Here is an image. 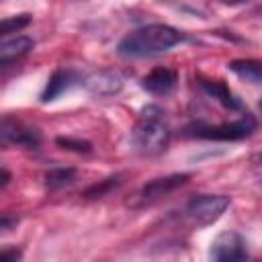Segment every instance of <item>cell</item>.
<instances>
[{
  "instance_id": "cell-21",
  "label": "cell",
  "mask_w": 262,
  "mask_h": 262,
  "mask_svg": "<svg viewBox=\"0 0 262 262\" xmlns=\"http://www.w3.org/2000/svg\"><path fill=\"white\" fill-rule=\"evenodd\" d=\"M260 111H262V100H260Z\"/></svg>"
},
{
  "instance_id": "cell-6",
  "label": "cell",
  "mask_w": 262,
  "mask_h": 262,
  "mask_svg": "<svg viewBox=\"0 0 262 262\" xmlns=\"http://www.w3.org/2000/svg\"><path fill=\"white\" fill-rule=\"evenodd\" d=\"M0 135H2V141L4 143H10V145L23 147V149H39V145H41V133H39V129L29 127L23 121L12 119L8 115L0 123Z\"/></svg>"
},
{
  "instance_id": "cell-13",
  "label": "cell",
  "mask_w": 262,
  "mask_h": 262,
  "mask_svg": "<svg viewBox=\"0 0 262 262\" xmlns=\"http://www.w3.org/2000/svg\"><path fill=\"white\" fill-rule=\"evenodd\" d=\"M229 70L250 84H262V61L256 59H235L229 63Z\"/></svg>"
},
{
  "instance_id": "cell-11",
  "label": "cell",
  "mask_w": 262,
  "mask_h": 262,
  "mask_svg": "<svg viewBox=\"0 0 262 262\" xmlns=\"http://www.w3.org/2000/svg\"><path fill=\"white\" fill-rule=\"evenodd\" d=\"M33 39L31 37H25V35H16L12 39H4L0 43V63L2 66H8L10 61L27 55L31 49H33Z\"/></svg>"
},
{
  "instance_id": "cell-7",
  "label": "cell",
  "mask_w": 262,
  "mask_h": 262,
  "mask_svg": "<svg viewBox=\"0 0 262 262\" xmlns=\"http://www.w3.org/2000/svg\"><path fill=\"white\" fill-rule=\"evenodd\" d=\"M186 180H188V174H170V176H164V178H154L139 190V201L143 205L154 203V201L166 196L168 192L180 188L182 184H186Z\"/></svg>"
},
{
  "instance_id": "cell-17",
  "label": "cell",
  "mask_w": 262,
  "mask_h": 262,
  "mask_svg": "<svg viewBox=\"0 0 262 262\" xmlns=\"http://www.w3.org/2000/svg\"><path fill=\"white\" fill-rule=\"evenodd\" d=\"M55 143L61 145V149H70V151H76V154H90V151H92V143H90V141H84V139L57 137Z\"/></svg>"
},
{
  "instance_id": "cell-9",
  "label": "cell",
  "mask_w": 262,
  "mask_h": 262,
  "mask_svg": "<svg viewBox=\"0 0 262 262\" xmlns=\"http://www.w3.org/2000/svg\"><path fill=\"white\" fill-rule=\"evenodd\" d=\"M178 82V76L174 70L170 68H156L151 70L149 74H145L141 78V88L147 90L149 94H158V96H164V94H170L174 90Z\"/></svg>"
},
{
  "instance_id": "cell-16",
  "label": "cell",
  "mask_w": 262,
  "mask_h": 262,
  "mask_svg": "<svg viewBox=\"0 0 262 262\" xmlns=\"http://www.w3.org/2000/svg\"><path fill=\"white\" fill-rule=\"evenodd\" d=\"M121 184V176H111V178H104L100 184H94V186H90L86 192H84V196L86 199H100V196H104L111 188H117Z\"/></svg>"
},
{
  "instance_id": "cell-14",
  "label": "cell",
  "mask_w": 262,
  "mask_h": 262,
  "mask_svg": "<svg viewBox=\"0 0 262 262\" xmlns=\"http://www.w3.org/2000/svg\"><path fill=\"white\" fill-rule=\"evenodd\" d=\"M43 180L49 190H59L63 186H70L76 180V170L74 168H51L45 172Z\"/></svg>"
},
{
  "instance_id": "cell-4",
  "label": "cell",
  "mask_w": 262,
  "mask_h": 262,
  "mask_svg": "<svg viewBox=\"0 0 262 262\" xmlns=\"http://www.w3.org/2000/svg\"><path fill=\"white\" fill-rule=\"evenodd\" d=\"M227 207H229V196L225 194H196L186 203L184 217L196 227H207L215 223L225 213Z\"/></svg>"
},
{
  "instance_id": "cell-20",
  "label": "cell",
  "mask_w": 262,
  "mask_h": 262,
  "mask_svg": "<svg viewBox=\"0 0 262 262\" xmlns=\"http://www.w3.org/2000/svg\"><path fill=\"white\" fill-rule=\"evenodd\" d=\"M8 180H10V174H8V170L4 168V170H2V188L8 184Z\"/></svg>"
},
{
  "instance_id": "cell-18",
  "label": "cell",
  "mask_w": 262,
  "mask_h": 262,
  "mask_svg": "<svg viewBox=\"0 0 262 262\" xmlns=\"http://www.w3.org/2000/svg\"><path fill=\"white\" fill-rule=\"evenodd\" d=\"M18 260H20L18 248H4L0 254V262H18Z\"/></svg>"
},
{
  "instance_id": "cell-12",
  "label": "cell",
  "mask_w": 262,
  "mask_h": 262,
  "mask_svg": "<svg viewBox=\"0 0 262 262\" xmlns=\"http://www.w3.org/2000/svg\"><path fill=\"white\" fill-rule=\"evenodd\" d=\"M76 82V74L70 70H57L51 74V78L47 80L45 90L41 92V102H51L55 100L59 94H63L72 84Z\"/></svg>"
},
{
  "instance_id": "cell-5",
  "label": "cell",
  "mask_w": 262,
  "mask_h": 262,
  "mask_svg": "<svg viewBox=\"0 0 262 262\" xmlns=\"http://www.w3.org/2000/svg\"><path fill=\"white\" fill-rule=\"evenodd\" d=\"M209 262H248L246 239L237 231H221L211 242Z\"/></svg>"
},
{
  "instance_id": "cell-10",
  "label": "cell",
  "mask_w": 262,
  "mask_h": 262,
  "mask_svg": "<svg viewBox=\"0 0 262 262\" xmlns=\"http://www.w3.org/2000/svg\"><path fill=\"white\" fill-rule=\"evenodd\" d=\"M199 86H201L211 98H215L219 104H223L225 108H229V111H242V102H239V98L227 88L225 82H221V80H205V78H201V80H199Z\"/></svg>"
},
{
  "instance_id": "cell-15",
  "label": "cell",
  "mask_w": 262,
  "mask_h": 262,
  "mask_svg": "<svg viewBox=\"0 0 262 262\" xmlns=\"http://www.w3.org/2000/svg\"><path fill=\"white\" fill-rule=\"evenodd\" d=\"M31 23V16L25 12V14H16V16H6L0 25V33L6 37L10 33H18L20 29H25L27 25Z\"/></svg>"
},
{
  "instance_id": "cell-1",
  "label": "cell",
  "mask_w": 262,
  "mask_h": 262,
  "mask_svg": "<svg viewBox=\"0 0 262 262\" xmlns=\"http://www.w3.org/2000/svg\"><path fill=\"white\" fill-rule=\"evenodd\" d=\"M182 35L168 25H145L131 33H127L119 45L117 51L123 57H151L166 53L176 43H180Z\"/></svg>"
},
{
  "instance_id": "cell-3",
  "label": "cell",
  "mask_w": 262,
  "mask_h": 262,
  "mask_svg": "<svg viewBox=\"0 0 262 262\" xmlns=\"http://www.w3.org/2000/svg\"><path fill=\"white\" fill-rule=\"evenodd\" d=\"M256 129V121L252 115H244L242 119L233 123H221V125H205V123H192L184 129L186 137H196V139H213V141H237Z\"/></svg>"
},
{
  "instance_id": "cell-19",
  "label": "cell",
  "mask_w": 262,
  "mask_h": 262,
  "mask_svg": "<svg viewBox=\"0 0 262 262\" xmlns=\"http://www.w3.org/2000/svg\"><path fill=\"white\" fill-rule=\"evenodd\" d=\"M16 221H18L16 217H8V215H4V217H2V231H8V229H10V225H12V223H16Z\"/></svg>"
},
{
  "instance_id": "cell-8",
  "label": "cell",
  "mask_w": 262,
  "mask_h": 262,
  "mask_svg": "<svg viewBox=\"0 0 262 262\" xmlns=\"http://www.w3.org/2000/svg\"><path fill=\"white\" fill-rule=\"evenodd\" d=\"M84 86L86 90L92 94V96H113L117 92H121L123 88V78L113 72V70H102V72H94L90 74L86 80H84Z\"/></svg>"
},
{
  "instance_id": "cell-2",
  "label": "cell",
  "mask_w": 262,
  "mask_h": 262,
  "mask_svg": "<svg viewBox=\"0 0 262 262\" xmlns=\"http://www.w3.org/2000/svg\"><path fill=\"white\" fill-rule=\"evenodd\" d=\"M170 139V127L166 123L164 111L149 104L141 111L135 127L131 129V147L139 156H158L166 149Z\"/></svg>"
}]
</instances>
